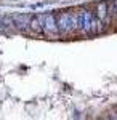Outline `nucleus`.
Here are the masks:
<instances>
[{"label":"nucleus","mask_w":117,"mask_h":120,"mask_svg":"<svg viewBox=\"0 0 117 120\" xmlns=\"http://www.w3.org/2000/svg\"><path fill=\"white\" fill-rule=\"evenodd\" d=\"M96 18H99V19H103L104 21V18L108 16V3L106 2H99L98 5H96Z\"/></svg>","instance_id":"obj_3"},{"label":"nucleus","mask_w":117,"mask_h":120,"mask_svg":"<svg viewBox=\"0 0 117 120\" xmlns=\"http://www.w3.org/2000/svg\"><path fill=\"white\" fill-rule=\"evenodd\" d=\"M71 13L72 11H64L56 16V22H58V29H59V35H64L67 32H72L71 29Z\"/></svg>","instance_id":"obj_2"},{"label":"nucleus","mask_w":117,"mask_h":120,"mask_svg":"<svg viewBox=\"0 0 117 120\" xmlns=\"http://www.w3.org/2000/svg\"><path fill=\"white\" fill-rule=\"evenodd\" d=\"M116 2H117V0H116ZM116 13H117V5H116Z\"/></svg>","instance_id":"obj_5"},{"label":"nucleus","mask_w":117,"mask_h":120,"mask_svg":"<svg viewBox=\"0 0 117 120\" xmlns=\"http://www.w3.org/2000/svg\"><path fill=\"white\" fill-rule=\"evenodd\" d=\"M31 27H32V30L37 32V34H43V27H42V19H40V16H35V18L31 19Z\"/></svg>","instance_id":"obj_4"},{"label":"nucleus","mask_w":117,"mask_h":120,"mask_svg":"<svg viewBox=\"0 0 117 120\" xmlns=\"http://www.w3.org/2000/svg\"><path fill=\"white\" fill-rule=\"evenodd\" d=\"M42 19V27H43V34L47 37H56L59 35V29H58V22H56V16L53 13H45V15H39Z\"/></svg>","instance_id":"obj_1"}]
</instances>
